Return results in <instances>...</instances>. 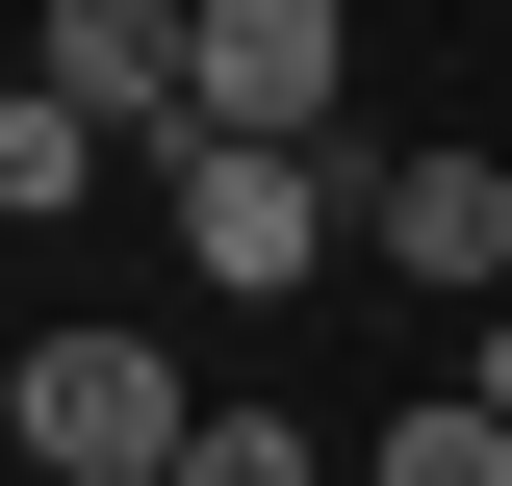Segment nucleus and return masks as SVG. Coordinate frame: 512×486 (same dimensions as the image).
<instances>
[{
  "label": "nucleus",
  "instance_id": "0eeeda50",
  "mask_svg": "<svg viewBox=\"0 0 512 486\" xmlns=\"http://www.w3.org/2000/svg\"><path fill=\"white\" fill-rule=\"evenodd\" d=\"M359 486H512V435H487V384H436V410H384V435H359Z\"/></svg>",
  "mask_w": 512,
  "mask_h": 486
},
{
  "label": "nucleus",
  "instance_id": "6e6552de",
  "mask_svg": "<svg viewBox=\"0 0 512 486\" xmlns=\"http://www.w3.org/2000/svg\"><path fill=\"white\" fill-rule=\"evenodd\" d=\"M180 486H333V461H308L282 410H180Z\"/></svg>",
  "mask_w": 512,
  "mask_h": 486
},
{
  "label": "nucleus",
  "instance_id": "39448f33",
  "mask_svg": "<svg viewBox=\"0 0 512 486\" xmlns=\"http://www.w3.org/2000/svg\"><path fill=\"white\" fill-rule=\"evenodd\" d=\"M26 77H77L128 154H180V128H205V77H180V0H52V26H26Z\"/></svg>",
  "mask_w": 512,
  "mask_h": 486
},
{
  "label": "nucleus",
  "instance_id": "7ed1b4c3",
  "mask_svg": "<svg viewBox=\"0 0 512 486\" xmlns=\"http://www.w3.org/2000/svg\"><path fill=\"white\" fill-rule=\"evenodd\" d=\"M0 435H26L52 486H103V461H180V384H154V333H26Z\"/></svg>",
  "mask_w": 512,
  "mask_h": 486
},
{
  "label": "nucleus",
  "instance_id": "20e7f679",
  "mask_svg": "<svg viewBox=\"0 0 512 486\" xmlns=\"http://www.w3.org/2000/svg\"><path fill=\"white\" fill-rule=\"evenodd\" d=\"M333 180H359V154H333ZM359 231H384V282L487 307V282H512V154H384V180H359Z\"/></svg>",
  "mask_w": 512,
  "mask_h": 486
},
{
  "label": "nucleus",
  "instance_id": "423d86ee",
  "mask_svg": "<svg viewBox=\"0 0 512 486\" xmlns=\"http://www.w3.org/2000/svg\"><path fill=\"white\" fill-rule=\"evenodd\" d=\"M103 154H128V128L77 103V77H0V231H52V205L103 180Z\"/></svg>",
  "mask_w": 512,
  "mask_h": 486
},
{
  "label": "nucleus",
  "instance_id": "f257e3e1",
  "mask_svg": "<svg viewBox=\"0 0 512 486\" xmlns=\"http://www.w3.org/2000/svg\"><path fill=\"white\" fill-rule=\"evenodd\" d=\"M154 180H180V282H205V307H308L333 231H359V180H333L308 128H180Z\"/></svg>",
  "mask_w": 512,
  "mask_h": 486
},
{
  "label": "nucleus",
  "instance_id": "1a4fd4ad",
  "mask_svg": "<svg viewBox=\"0 0 512 486\" xmlns=\"http://www.w3.org/2000/svg\"><path fill=\"white\" fill-rule=\"evenodd\" d=\"M461 384H487V435H512V307H487V359H461Z\"/></svg>",
  "mask_w": 512,
  "mask_h": 486
},
{
  "label": "nucleus",
  "instance_id": "f03ea898",
  "mask_svg": "<svg viewBox=\"0 0 512 486\" xmlns=\"http://www.w3.org/2000/svg\"><path fill=\"white\" fill-rule=\"evenodd\" d=\"M180 77H205V128H308V154H333V103H359V0H180Z\"/></svg>",
  "mask_w": 512,
  "mask_h": 486
}]
</instances>
